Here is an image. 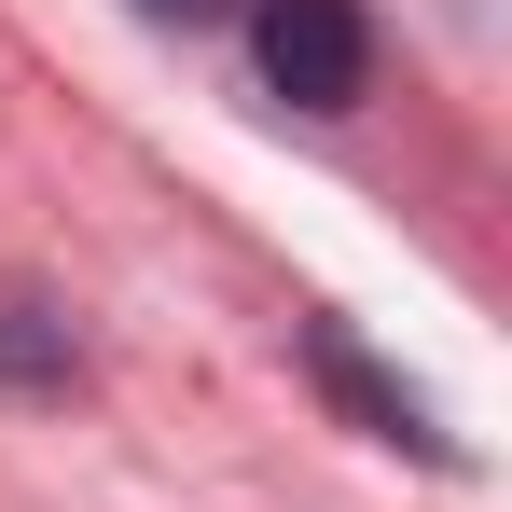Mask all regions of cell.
Wrapping results in <instances>:
<instances>
[{"label": "cell", "mask_w": 512, "mask_h": 512, "mask_svg": "<svg viewBox=\"0 0 512 512\" xmlns=\"http://www.w3.org/2000/svg\"><path fill=\"white\" fill-rule=\"evenodd\" d=\"M250 56L291 111H346L374 84V14L360 0H250Z\"/></svg>", "instance_id": "6da1fadb"}, {"label": "cell", "mask_w": 512, "mask_h": 512, "mask_svg": "<svg viewBox=\"0 0 512 512\" xmlns=\"http://www.w3.org/2000/svg\"><path fill=\"white\" fill-rule=\"evenodd\" d=\"M305 374H319V388H333V402H346L360 429H374V443H429L416 388H402V374H374V360H360V346H346L333 319H305Z\"/></svg>", "instance_id": "7a4b0ae2"}, {"label": "cell", "mask_w": 512, "mask_h": 512, "mask_svg": "<svg viewBox=\"0 0 512 512\" xmlns=\"http://www.w3.org/2000/svg\"><path fill=\"white\" fill-rule=\"evenodd\" d=\"M0 374H14V388H70V333H56L28 291H0Z\"/></svg>", "instance_id": "3957f363"}, {"label": "cell", "mask_w": 512, "mask_h": 512, "mask_svg": "<svg viewBox=\"0 0 512 512\" xmlns=\"http://www.w3.org/2000/svg\"><path fill=\"white\" fill-rule=\"evenodd\" d=\"M125 14H153V28H222L236 0H125Z\"/></svg>", "instance_id": "277c9868"}]
</instances>
